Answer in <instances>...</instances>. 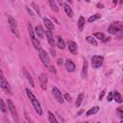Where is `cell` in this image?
I'll return each mask as SVG.
<instances>
[{"instance_id":"obj_43","label":"cell","mask_w":123,"mask_h":123,"mask_svg":"<svg viewBox=\"0 0 123 123\" xmlns=\"http://www.w3.org/2000/svg\"><path fill=\"white\" fill-rule=\"evenodd\" d=\"M57 2L62 6V5H63V3H62V0H57Z\"/></svg>"},{"instance_id":"obj_19","label":"cell","mask_w":123,"mask_h":123,"mask_svg":"<svg viewBox=\"0 0 123 123\" xmlns=\"http://www.w3.org/2000/svg\"><path fill=\"white\" fill-rule=\"evenodd\" d=\"M57 46L60 48V49H64L65 48V42L64 40L59 36L57 37Z\"/></svg>"},{"instance_id":"obj_3","label":"cell","mask_w":123,"mask_h":123,"mask_svg":"<svg viewBox=\"0 0 123 123\" xmlns=\"http://www.w3.org/2000/svg\"><path fill=\"white\" fill-rule=\"evenodd\" d=\"M28 31H29V36H30V37H31V41H32L34 47L38 51V50L41 48L40 42H39L38 39L35 37V33H34V30H33V27H32V24H31V23H29V25H28Z\"/></svg>"},{"instance_id":"obj_23","label":"cell","mask_w":123,"mask_h":123,"mask_svg":"<svg viewBox=\"0 0 123 123\" xmlns=\"http://www.w3.org/2000/svg\"><path fill=\"white\" fill-rule=\"evenodd\" d=\"M112 93H113V100H115V102H117V103H122V96H121V94L118 92V91H112Z\"/></svg>"},{"instance_id":"obj_38","label":"cell","mask_w":123,"mask_h":123,"mask_svg":"<svg viewBox=\"0 0 123 123\" xmlns=\"http://www.w3.org/2000/svg\"><path fill=\"white\" fill-rule=\"evenodd\" d=\"M105 92H106L105 90H102V91H101V93H100V95H99V100H100V101L103 99V97H104V95H105Z\"/></svg>"},{"instance_id":"obj_21","label":"cell","mask_w":123,"mask_h":123,"mask_svg":"<svg viewBox=\"0 0 123 123\" xmlns=\"http://www.w3.org/2000/svg\"><path fill=\"white\" fill-rule=\"evenodd\" d=\"M98 111H99V107L98 106H94V107H92V108H90L87 111H86V116H90V115H93V114H95L96 112H98Z\"/></svg>"},{"instance_id":"obj_15","label":"cell","mask_w":123,"mask_h":123,"mask_svg":"<svg viewBox=\"0 0 123 123\" xmlns=\"http://www.w3.org/2000/svg\"><path fill=\"white\" fill-rule=\"evenodd\" d=\"M23 72H24V74H25V76H26V79L28 80L29 84L31 85V86H32V87H35V83H34V80H33L31 74L26 70V68H23Z\"/></svg>"},{"instance_id":"obj_44","label":"cell","mask_w":123,"mask_h":123,"mask_svg":"<svg viewBox=\"0 0 123 123\" xmlns=\"http://www.w3.org/2000/svg\"><path fill=\"white\" fill-rule=\"evenodd\" d=\"M117 2H118V0H113V1H112V3H113L114 5H116V3H117Z\"/></svg>"},{"instance_id":"obj_24","label":"cell","mask_w":123,"mask_h":123,"mask_svg":"<svg viewBox=\"0 0 123 123\" xmlns=\"http://www.w3.org/2000/svg\"><path fill=\"white\" fill-rule=\"evenodd\" d=\"M86 40L89 44H91V45H93V46H97V41H96V39H95L93 37L87 36V37H86Z\"/></svg>"},{"instance_id":"obj_7","label":"cell","mask_w":123,"mask_h":123,"mask_svg":"<svg viewBox=\"0 0 123 123\" xmlns=\"http://www.w3.org/2000/svg\"><path fill=\"white\" fill-rule=\"evenodd\" d=\"M103 62H104V57L103 56H98V55H95L92 57L91 59V66L93 68H99L102 66L103 64Z\"/></svg>"},{"instance_id":"obj_37","label":"cell","mask_w":123,"mask_h":123,"mask_svg":"<svg viewBox=\"0 0 123 123\" xmlns=\"http://www.w3.org/2000/svg\"><path fill=\"white\" fill-rule=\"evenodd\" d=\"M25 8H26V11L28 12V13H29V14H30L31 16H33V17H34V13H33V12H32V11H31V10H30V9H29V8L27 7V6H26Z\"/></svg>"},{"instance_id":"obj_30","label":"cell","mask_w":123,"mask_h":123,"mask_svg":"<svg viewBox=\"0 0 123 123\" xmlns=\"http://www.w3.org/2000/svg\"><path fill=\"white\" fill-rule=\"evenodd\" d=\"M116 113L119 118H123V107H118L116 109Z\"/></svg>"},{"instance_id":"obj_5","label":"cell","mask_w":123,"mask_h":123,"mask_svg":"<svg viewBox=\"0 0 123 123\" xmlns=\"http://www.w3.org/2000/svg\"><path fill=\"white\" fill-rule=\"evenodd\" d=\"M0 86L1 88L6 92V93H9V94H12V90L8 83V81L6 80V78L4 77L3 73H1V77H0Z\"/></svg>"},{"instance_id":"obj_16","label":"cell","mask_w":123,"mask_h":123,"mask_svg":"<svg viewBox=\"0 0 123 123\" xmlns=\"http://www.w3.org/2000/svg\"><path fill=\"white\" fill-rule=\"evenodd\" d=\"M43 23L46 27V29H49V30H54V24L52 23V21L46 17L43 18Z\"/></svg>"},{"instance_id":"obj_13","label":"cell","mask_w":123,"mask_h":123,"mask_svg":"<svg viewBox=\"0 0 123 123\" xmlns=\"http://www.w3.org/2000/svg\"><path fill=\"white\" fill-rule=\"evenodd\" d=\"M45 35H46V38H47L49 44H50L51 46H54V45H55V40H54V37H53V35H52L51 30L46 29V31H45Z\"/></svg>"},{"instance_id":"obj_1","label":"cell","mask_w":123,"mask_h":123,"mask_svg":"<svg viewBox=\"0 0 123 123\" xmlns=\"http://www.w3.org/2000/svg\"><path fill=\"white\" fill-rule=\"evenodd\" d=\"M26 93H27L28 98L30 99V101H31V103H32V105H33V107H34L36 112H37L38 115H41V114H42V110H41V107H40V104H39L37 98L35 96V94H34L29 88H26Z\"/></svg>"},{"instance_id":"obj_46","label":"cell","mask_w":123,"mask_h":123,"mask_svg":"<svg viewBox=\"0 0 123 123\" xmlns=\"http://www.w3.org/2000/svg\"><path fill=\"white\" fill-rule=\"evenodd\" d=\"M119 3H120V4H123V0H120V1H119Z\"/></svg>"},{"instance_id":"obj_22","label":"cell","mask_w":123,"mask_h":123,"mask_svg":"<svg viewBox=\"0 0 123 123\" xmlns=\"http://www.w3.org/2000/svg\"><path fill=\"white\" fill-rule=\"evenodd\" d=\"M62 6H63V9H64L65 13H66L69 17H72V16H73V12H72V9L69 7V5H68V4H63Z\"/></svg>"},{"instance_id":"obj_40","label":"cell","mask_w":123,"mask_h":123,"mask_svg":"<svg viewBox=\"0 0 123 123\" xmlns=\"http://www.w3.org/2000/svg\"><path fill=\"white\" fill-rule=\"evenodd\" d=\"M50 51H51V55H52L53 57H55V56H56V51H55V49L51 48V49H50Z\"/></svg>"},{"instance_id":"obj_28","label":"cell","mask_w":123,"mask_h":123,"mask_svg":"<svg viewBox=\"0 0 123 123\" xmlns=\"http://www.w3.org/2000/svg\"><path fill=\"white\" fill-rule=\"evenodd\" d=\"M48 120H49L50 123H56V122H57L56 116H55L54 113L51 112V111H48Z\"/></svg>"},{"instance_id":"obj_32","label":"cell","mask_w":123,"mask_h":123,"mask_svg":"<svg viewBox=\"0 0 123 123\" xmlns=\"http://www.w3.org/2000/svg\"><path fill=\"white\" fill-rule=\"evenodd\" d=\"M112 99H113V93L111 91V92H109L108 97H107V100H108V102H111V101H112Z\"/></svg>"},{"instance_id":"obj_12","label":"cell","mask_w":123,"mask_h":123,"mask_svg":"<svg viewBox=\"0 0 123 123\" xmlns=\"http://www.w3.org/2000/svg\"><path fill=\"white\" fill-rule=\"evenodd\" d=\"M65 68H66V70L68 71V72H74L75 71V69H76V66H75V64H74V62L71 61V60H66V62H65Z\"/></svg>"},{"instance_id":"obj_9","label":"cell","mask_w":123,"mask_h":123,"mask_svg":"<svg viewBox=\"0 0 123 123\" xmlns=\"http://www.w3.org/2000/svg\"><path fill=\"white\" fill-rule=\"evenodd\" d=\"M52 93H53L55 99H56L59 103H63V101H64V100H63V97L62 96V92L60 91V89H59L58 87L54 86V87L52 88Z\"/></svg>"},{"instance_id":"obj_36","label":"cell","mask_w":123,"mask_h":123,"mask_svg":"<svg viewBox=\"0 0 123 123\" xmlns=\"http://www.w3.org/2000/svg\"><path fill=\"white\" fill-rule=\"evenodd\" d=\"M56 116H57V117H58V119H59V120H60V121H62V122H65V120H64V119H63V117H62V115H60V114H59V113H57V115H56Z\"/></svg>"},{"instance_id":"obj_6","label":"cell","mask_w":123,"mask_h":123,"mask_svg":"<svg viewBox=\"0 0 123 123\" xmlns=\"http://www.w3.org/2000/svg\"><path fill=\"white\" fill-rule=\"evenodd\" d=\"M8 22H9V25H10V28H11L12 34L15 35L17 37H19V32H18V29H17V24H16L15 19L12 15H9L8 16Z\"/></svg>"},{"instance_id":"obj_17","label":"cell","mask_w":123,"mask_h":123,"mask_svg":"<svg viewBox=\"0 0 123 123\" xmlns=\"http://www.w3.org/2000/svg\"><path fill=\"white\" fill-rule=\"evenodd\" d=\"M85 23H86V19L84 16H80L79 17V20H78V28H79V31H83L84 30V27H85Z\"/></svg>"},{"instance_id":"obj_39","label":"cell","mask_w":123,"mask_h":123,"mask_svg":"<svg viewBox=\"0 0 123 123\" xmlns=\"http://www.w3.org/2000/svg\"><path fill=\"white\" fill-rule=\"evenodd\" d=\"M96 7L99 8V9H103V8H104V5L101 4V3H97V4H96Z\"/></svg>"},{"instance_id":"obj_47","label":"cell","mask_w":123,"mask_h":123,"mask_svg":"<svg viewBox=\"0 0 123 123\" xmlns=\"http://www.w3.org/2000/svg\"><path fill=\"white\" fill-rule=\"evenodd\" d=\"M85 1H86V2H87V3H89V2H90V0H85Z\"/></svg>"},{"instance_id":"obj_41","label":"cell","mask_w":123,"mask_h":123,"mask_svg":"<svg viewBox=\"0 0 123 123\" xmlns=\"http://www.w3.org/2000/svg\"><path fill=\"white\" fill-rule=\"evenodd\" d=\"M57 63H58V64H62V59H58Z\"/></svg>"},{"instance_id":"obj_45","label":"cell","mask_w":123,"mask_h":123,"mask_svg":"<svg viewBox=\"0 0 123 123\" xmlns=\"http://www.w3.org/2000/svg\"><path fill=\"white\" fill-rule=\"evenodd\" d=\"M65 1H67V2H69V3H70V4H71V3H72V0H65Z\"/></svg>"},{"instance_id":"obj_25","label":"cell","mask_w":123,"mask_h":123,"mask_svg":"<svg viewBox=\"0 0 123 123\" xmlns=\"http://www.w3.org/2000/svg\"><path fill=\"white\" fill-rule=\"evenodd\" d=\"M83 99H84V93L82 92V93H80V94L78 95V97H77V100H76V103H75V105H76V107H77V108H79V107L81 106Z\"/></svg>"},{"instance_id":"obj_2","label":"cell","mask_w":123,"mask_h":123,"mask_svg":"<svg viewBox=\"0 0 123 123\" xmlns=\"http://www.w3.org/2000/svg\"><path fill=\"white\" fill-rule=\"evenodd\" d=\"M122 30H123V22L116 21V22H113V23H111L110 25L108 31H109V33L111 35H117Z\"/></svg>"},{"instance_id":"obj_14","label":"cell","mask_w":123,"mask_h":123,"mask_svg":"<svg viewBox=\"0 0 123 123\" xmlns=\"http://www.w3.org/2000/svg\"><path fill=\"white\" fill-rule=\"evenodd\" d=\"M35 32H36V34H37V36L38 38H43V37H44L45 31L43 30V28H42L40 25L36 26V28H35Z\"/></svg>"},{"instance_id":"obj_31","label":"cell","mask_w":123,"mask_h":123,"mask_svg":"<svg viewBox=\"0 0 123 123\" xmlns=\"http://www.w3.org/2000/svg\"><path fill=\"white\" fill-rule=\"evenodd\" d=\"M32 7H33V8H34V10L37 12V13L38 14V16H40V10H39L38 6H37V5L35 2H33V3H32Z\"/></svg>"},{"instance_id":"obj_34","label":"cell","mask_w":123,"mask_h":123,"mask_svg":"<svg viewBox=\"0 0 123 123\" xmlns=\"http://www.w3.org/2000/svg\"><path fill=\"white\" fill-rule=\"evenodd\" d=\"M48 69H49V71L52 72V73H57V70H56V68H55L53 65H50V66L48 67Z\"/></svg>"},{"instance_id":"obj_48","label":"cell","mask_w":123,"mask_h":123,"mask_svg":"<svg viewBox=\"0 0 123 123\" xmlns=\"http://www.w3.org/2000/svg\"><path fill=\"white\" fill-rule=\"evenodd\" d=\"M122 70H123V67H122Z\"/></svg>"},{"instance_id":"obj_49","label":"cell","mask_w":123,"mask_h":123,"mask_svg":"<svg viewBox=\"0 0 123 123\" xmlns=\"http://www.w3.org/2000/svg\"><path fill=\"white\" fill-rule=\"evenodd\" d=\"M79 1H80V0H79Z\"/></svg>"},{"instance_id":"obj_33","label":"cell","mask_w":123,"mask_h":123,"mask_svg":"<svg viewBox=\"0 0 123 123\" xmlns=\"http://www.w3.org/2000/svg\"><path fill=\"white\" fill-rule=\"evenodd\" d=\"M64 99H65L68 103H70V102H71V96H70L68 93H65V94H64Z\"/></svg>"},{"instance_id":"obj_20","label":"cell","mask_w":123,"mask_h":123,"mask_svg":"<svg viewBox=\"0 0 123 123\" xmlns=\"http://www.w3.org/2000/svg\"><path fill=\"white\" fill-rule=\"evenodd\" d=\"M86 76H87V61L84 60L83 70H82V77L83 78H86Z\"/></svg>"},{"instance_id":"obj_27","label":"cell","mask_w":123,"mask_h":123,"mask_svg":"<svg viewBox=\"0 0 123 123\" xmlns=\"http://www.w3.org/2000/svg\"><path fill=\"white\" fill-rule=\"evenodd\" d=\"M0 105H1V111H2L3 113H6L9 107L6 106V104H5V102H4L3 99H0Z\"/></svg>"},{"instance_id":"obj_26","label":"cell","mask_w":123,"mask_h":123,"mask_svg":"<svg viewBox=\"0 0 123 123\" xmlns=\"http://www.w3.org/2000/svg\"><path fill=\"white\" fill-rule=\"evenodd\" d=\"M49 5H50L51 9H52L54 12H59V7L57 6L55 0H49Z\"/></svg>"},{"instance_id":"obj_29","label":"cell","mask_w":123,"mask_h":123,"mask_svg":"<svg viewBox=\"0 0 123 123\" xmlns=\"http://www.w3.org/2000/svg\"><path fill=\"white\" fill-rule=\"evenodd\" d=\"M101 17V14L100 13H96V14H94V15H91L89 18H88V22H93V21H95V20H97L98 18H100Z\"/></svg>"},{"instance_id":"obj_18","label":"cell","mask_w":123,"mask_h":123,"mask_svg":"<svg viewBox=\"0 0 123 123\" xmlns=\"http://www.w3.org/2000/svg\"><path fill=\"white\" fill-rule=\"evenodd\" d=\"M94 37H95L96 38L100 39L101 41H104V42H106V41H108V40L110 39V37H107L103 33H95V34H94Z\"/></svg>"},{"instance_id":"obj_11","label":"cell","mask_w":123,"mask_h":123,"mask_svg":"<svg viewBox=\"0 0 123 123\" xmlns=\"http://www.w3.org/2000/svg\"><path fill=\"white\" fill-rule=\"evenodd\" d=\"M67 45H68V50H69V52H70L71 54H73V55L77 54L78 47H77V44H76L74 41L68 40V41H67Z\"/></svg>"},{"instance_id":"obj_10","label":"cell","mask_w":123,"mask_h":123,"mask_svg":"<svg viewBox=\"0 0 123 123\" xmlns=\"http://www.w3.org/2000/svg\"><path fill=\"white\" fill-rule=\"evenodd\" d=\"M38 81H39V84H40V87L45 90L46 87H47V75L45 73H41L38 77Z\"/></svg>"},{"instance_id":"obj_42","label":"cell","mask_w":123,"mask_h":123,"mask_svg":"<svg viewBox=\"0 0 123 123\" xmlns=\"http://www.w3.org/2000/svg\"><path fill=\"white\" fill-rule=\"evenodd\" d=\"M83 112H84V110H80V111L77 112V115H81Z\"/></svg>"},{"instance_id":"obj_35","label":"cell","mask_w":123,"mask_h":123,"mask_svg":"<svg viewBox=\"0 0 123 123\" xmlns=\"http://www.w3.org/2000/svg\"><path fill=\"white\" fill-rule=\"evenodd\" d=\"M117 38H118V39H122V38H123V30L117 34Z\"/></svg>"},{"instance_id":"obj_4","label":"cell","mask_w":123,"mask_h":123,"mask_svg":"<svg viewBox=\"0 0 123 123\" xmlns=\"http://www.w3.org/2000/svg\"><path fill=\"white\" fill-rule=\"evenodd\" d=\"M38 56H39V59H40V61L42 62V63H43V65L45 66V67H49L50 65H51V63H50V59H49V57H48V54L46 53V51H44L43 49H39L38 50Z\"/></svg>"},{"instance_id":"obj_8","label":"cell","mask_w":123,"mask_h":123,"mask_svg":"<svg viewBox=\"0 0 123 123\" xmlns=\"http://www.w3.org/2000/svg\"><path fill=\"white\" fill-rule=\"evenodd\" d=\"M8 107H9L10 111H11V112H12V117H13L14 121L17 123V122H18V115H17V111H16V109H15L14 104L12 103V101L11 99H8Z\"/></svg>"}]
</instances>
